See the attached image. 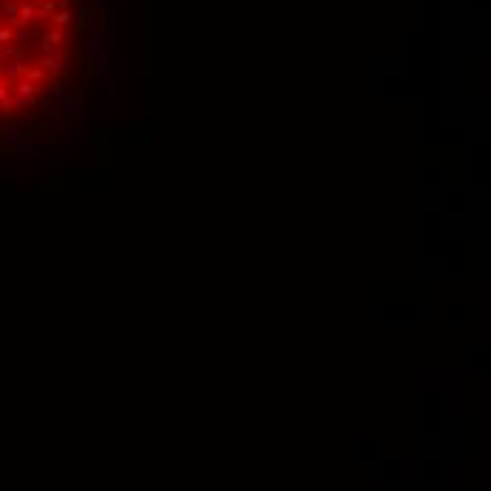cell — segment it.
<instances>
[{
  "mask_svg": "<svg viewBox=\"0 0 491 491\" xmlns=\"http://www.w3.org/2000/svg\"><path fill=\"white\" fill-rule=\"evenodd\" d=\"M0 77H3V68H0Z\"/></svg>",
  "mask_w": 491,
  "mask_h": 491,
  "instance_id": "3957f363",
  "label": "cell"
},
{
  "mask_svg": "<svg viewBox=\"0 0 491 491\" xmlns=\"http://www.w3.org/2000/svg\"><path fill=\"white\" fill-rule=\"evenodd\" d=\"M54 23H57V26H68L71 14H68V11H62V14H57V17H54Z\"/></svg>",
  "mask_w": 491,
  "mask_h": 491,
  "instance_id": "7a4b0ae2",
  "label": "cell"
},
{
  "mask_svg": "<svg viewBox=\"0 0 491 491\" xmlns=\"http://www.w3.org/2000/svg\"><path fill=\"white\" fill-rule=\"evenodd\" d=\"M62 43V31H48V34H45V45H48V48H51V45H60Z\"/></svg>",
  "mask_w": 491,
  "mask_h": 491,
  "instance_id": "6da1fadb",
  "label": "cell"
}]
</instances>
